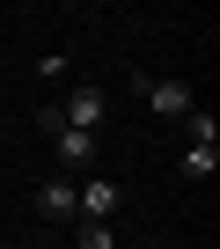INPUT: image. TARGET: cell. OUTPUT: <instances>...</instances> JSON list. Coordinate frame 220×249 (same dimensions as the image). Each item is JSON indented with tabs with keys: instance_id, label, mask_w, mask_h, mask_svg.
Instances as JSON below:
<instances>
[{
	"instance_id": "cell-1",
	"label": "cell",
	"mask_w": 220,
	"mask_h": 249,
	"mask_svg": "<svg viewBox=\"0 0 220 249\" xmlns=\"http://www.w3.org/2000/svg\"><path fill=\"white\" fill-rule=\"evenodd\" d=\"M95 132H73V124H66V132H52V154H59V176L66 183H81V176H95Z\"/></svg>"
},
{
	"instance_id": "cell-2",
	"label": "cell",
	"mask_w": 220,
	"mask_h": 249,
	"mask_svg": "<svg viewBox=\"0 0 220 249\" xmlns=\"http://www.w3.org/2000/svg\"><path fill=\"white\" fill-rule=\"evenodd\" d=\"M73 220H118L125 213V183H110V176H88V183H73Z\"/></svg>"
},
{
	"instance_id": "cell-3",
	"label": "cell",
	"mask_w": 220,
	"mask_h": 249,
	"mask_svg": "<svg viewBox=\"0 0 220 249\" xmlns=\"http://www.w3.org/2000/svg\"><path fill=\"white\" fill-rule=\"evenodd\" d=\"M140 95H147V110H154V117H176V124H183V117L198 110L191 81H147V73H140Z\"/></svg>"
},
{
	"instance_id": "cell-4",
	"label": "cell",
	"mask_w": 220,
	"mask_h": 249,
	"mask_svg": "<svg viewBox=\"0 0 220 249\" xmlns=\"http://www.w3.org/2000/svg\"><path fill=\"white\" fill-rule=\"evenodd\" d=\"M59 117L73 124V132H95V124L110 117V95H103V88H73V95L59 103Z\"/></svg>"
},
{
	"instance_id": "cell-5",
	"label": "cell",
	"mask_w": 220,
	"mask_h": 249,
	"mask_svg": "<svg viewBox=\"0 0 220 249\" xmlns=\"http://www.w3.org/2000/svg\"><path fill=\"white\" fill-rule=\"evenodd\" d=\"M37 213H44V220H73V213H81V205H73V183H66V176H44V183H37Z\"/></svg>"
},
{
	"instance_id": "cell-6",
	"label": "cell",
	"mask_w": 220,
	"mask_h": 249,
	"mask_svg": "<svg viewBox=\"0 0 220 249\" xmlns=\"http://www.w3.org/2000/svg\"><path fill=\"white\" fill-rule=\"evenodd\" d=\"M183 140H191V147H220V117H213V110H191V117H183Z\"/></svg>"
},
{
	"instance_id": "cell-7",
	"label": "cell",
	"mask_w": 220,
	"mask_h": 249,
	"mask_svg": "<svg viewBox=\"0 0 220 249\" xmlns=\"http://www.w3.org/2000/svg\"><path fill=\"white\" fill-rule=\"evenodd\" d=\"M213 169H220V147H183V176L191 183H205Z\"/></svg>"
},
{
	"instance_id": "cell-8",
	"label": "cell",
	"mask_w": 220,
	"mask_h": 249,
	"mask_svg": "<svg viewBox=\"0 0 220 249\" xmlns=\"http://www.w3.org/2000/svg\"><path fill=\"white\" fill-rule=\"evenodd\" d=\"M81 249H118V227L110 220H81Z\"/></svg>"
}]
</instances>
